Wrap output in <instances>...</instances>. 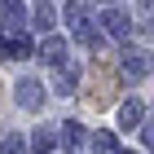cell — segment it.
<instances>
[{"label": "cell", "mask_w": 154, "mask_h": 154, "mask_svg": "<svg viewBox=\"0 0 154 154\" xmlns=\"http://www.w3.org/2000/svg\"><path fill=\"white\" fill-rule=\"evenodd\" d=\"M141 115H145V106L141 101H137V97H128V101H123V106H119V128H137V123H141Z\"/></svg>", "instance_id": "5b68a950"}, {"label": "cell", "mask_w": 154, "mask_h": 154, "mask_svg": "<svg viewBox=\"0 0 154 154\" xmlns=\"http://www.w3.org/2000/svg\"><path fill=\"white\" fill-rule=\"evenodd\" d=\"M145 145H150V150H154V123H150V128H145Z\"/></svg>", "instance_id": "2e32d148"}, {"label": "cell", "mask_w": 154, "mask_h": 154, "mask_svg": "<svg viewBox=\"0 0 154 154\" xmlns=\"http://www.w3.org/2000/svg\"><path fill=\"white\" fill-rule=\"evenodd\" d=\"M62 141L71 145V150H79V145L88 141V132H84V123H75V119H66V123H62Z\"/></svg>", "instance_id": "ba28073f"}, {"label": "cell", "mask_w": 154, "mask_h": 154, "mask_svg": "<svg viewBox=\"0 0 154 154\" xmlns=\"http://www.w3.org/2000/svg\"><path fill=\"white\" fill-rule=\"evenodd\" d=\"M53 22H57V9H53L48 0H40V5H35V26H40V31H48Z\"/></svg>", "instance_id": "8fae6325"}, {"label": "cell", "mask_w": 154, "mask_h": 154, "mask_svg": "<svg viewBox=\"0 0 154 154\" xmlns=\"http://www.w3.org/2000/svg\"><path fill=\"white\" fill-rule=\"evenodd\" d=\"M0 5H5V26H9V31H22V22H26L22 0H0Z\"/></svg>", "instance_id": "52a82bcc"}, {"label": "cell", "mask_w": 154, "mask_h": 154, "mask_svg": "<svg viewBox=\"0 0 154 154\" xmlns=\"http://www.w3.org/2000/svg\"><path fill=\"white\" fill-rule=\"evenodd\" d=\"M18 106L22 110H40L44 106V84L40 79H18Z\"/></svg>", "instance_id": "7a4b0ae2"}, {"label": "cell", "mask_w": 154, "mask_h": 154, "mask_svg": "<svg viewBox=\"0 0 154 154\" xmlns=\"http://www.w3.org/2000/svg\"><path fill=\"white\" fill-rule=\"evenodd\" d=\"M93 150H97V154H119L115 132H93Z\"/></svg>", "instance_id": "7c38bea8"}, {"label": "cell", "mask_w": 154, "mask_h": 154, "mask_svg": "<svg viewBox=\"0 0 154 154\" xmlns=\"http://www.w3.org/2000/svg\"><path fill=\"white\" fill-rule=\"evenodd\" d=\"M154 71V57L145 48H123V57H119V75L123 79H145Z\"/></svg>", "instance_id": "6da1fadb"}, {"label": "cell", "mask_w": 154, "mask_h": 154, "mask_svg": "<svg viewBox=\"0 0 154 154\" xmlns=\"http://www.w3.org/2000/svg\"><path fill=\"white\" fill-rule=\"evenodd\" d=\"M101 26H106L110 35H128V31H132V18H128L123 9H106V18H101Z\"/></svg>", "instance_id": "8992f818"}, {"label": "cell", "mask_w": 154, "mask_h": 154, "mask_svg": "<svg viewBox=\"0 0 154 154\" xmlns=\"http://www.w3.org/2000/svg\"><path fill=\"white\" fill-rule=\"evenodd\" d=\"M26 53H31V40L26 35H13V40L0 44V57H26Z\"/></svg>", "instance_id": "9c48e42d"}, {"label": "cell", "mask_w": 154, "mask_h": 154, "mask_svg": "<svg viewBox=\"0 0 154 154\" xmlns=\"http://www.w3.org/2000/svg\"><path fill=\"white\" fill-rule=\"evenodd\" d=\"M119 154H137V150H119Z\"/></svg>", "instance_id": "e0dca14e"}, {"label": "cell", "mask_w": 154, "mask_h": 154, "mask_svg": "<svg viewBox=\"0 0 154 154\" xmlns=\"http://www.w3.org/2000/svg\"><path fill=\"white\" fill-rule=\"evenodd\" d=\"M66 22H71V26H84V9H79V5H66Z\"/></svg>", "instance_id": "9a60e30c"}, {"label": "cell", "mask_w": 154, "mask_h": 154, "mask_svg": "<svg viewBox=\"0 0 154 154\" xmlns=\"http://www.w3.org/2000/svg\"><path fill=\"white\" fill-rule=\"evenodd\" d=\"M110 97H115V75H110L106 66H97V84H93V97H88V101H97V106H106Z\"/></svg>", "instance_id": "277c9868"}, {"label": "cell", "mask_w": 154, "mask_h": 154, "mask_svg": "<svg viewBox=\"0 0 154 154\" xmlns=\"http://www.w3.org/2000/svg\"><path fill=\"white\" fill-rule=\"evenodd\" d=\"M35 53H40V62H48V66H66V40L62 35H44Z\"/></svg>", "instance_id": "3957f363"}, {"label": "cell", "mask_w": 154, "mask_h": 154, "mask_svg": "<svg viewBox=\"0 0 154 154\" xmlns=\"http://www.w3.org/2000/svg\"><path fill=\"white\" fill-rule=\"evenodd\" d=\"M53 132H57V128H35V137H31V150H35V154H53V141H57Z\"/></svg>", "instance_id": "30bf717a"}, {"label": "cell", "mask_w": 154, "mask_h": 154, "mask_svg": "<svg viewBox=\"0 0 154 154\" xmlns=\"http://www.w3.org/2000/svg\"><path fill=\"white\" fill-rule=\"evenodd\" d=\"M75 79H79V66H71V62H66V71H62V79H57V93H71Z\"/></svg>", "instance_id": "5bb4252c"}, {"label": "cell", "mask_w": 154, "mask_h": 154, "mask_svg": "<svg viewBox=\"0 0 154 154\" xmlns=\"http://www.w3.org/2000/svg\"><path fill=\"white\" fill-rule=\"evenodd\" d=\"M26 150V141H22V132H9L5 141H0V154H22Z\"/></svg>", "instance_id": "4fadbf2b"}]
</instances>
